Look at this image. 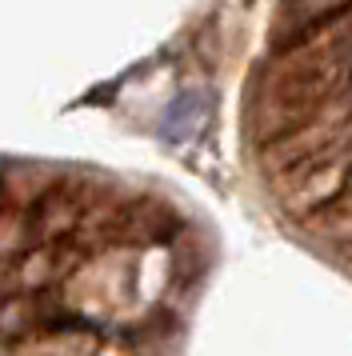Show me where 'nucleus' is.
I'll list each match as a JSON object with an SVG mask.
<instances>
[{
    "mask_svg": "<svg viewBox=\"0 0 352 356\" xmlns=\"http://www.w3.org/2000/svg\"><path fill=\"white\" fill-rule=\"evenodd\" d=\"M349 180H352V124L328 148H320L317 156H308L304 164L288 168L280 177H269V188L288 216L308 220L312 212H320L328 200L344 193Z\"/></svg>",
    "mask_w": 352,
    "mask_h": 356,
    "instance_id": "nucleus-1",
    "label": "nucleus"
},
{
    "mask_svg": "<svg viewBox=\"0 0 352 356\" xmlns=\"http://www.w3.org/2000/svg\"><path fill=\"white\" fill-rule=\"evenodd\" d=\"M20 241H24V225H20V216H0V257L13 252Z\"/></svg>",
    "mask_w": 352,
    "mask_h": 356,
    "instance_id": "nucleus-4",
    "label": "nucleus"
},
{
    "mask_svg": "<svg viewBox=\"0 0 352 356\" xmlns=\"http://www.w3.org/2000/svg\"><path fill=\"white\" fill-rule=\"evenodd\" d=\"M304 228L312 236H320V241L336 244V248H352V180L336 200H328L320 212H312L304 220Z\"/></svg>",
    "mask_w": 352,
    "mask_h": 356,
    "instance_id": "nucleus-2",
    "label": "nucleus"
},
{
    "mask_svg": "<svg viewBox=\"0 0 352 356\" xmlns=\"http://www.w3.org/2000/svg\"><path fill=\"white\" fill-rule=\"evenodd\" d=\"M208 120V97L205 92H180V97L164 108L160 116V132L164 140H189L196 136V129Z\"/></svg>",
    "mask_w": 352,
    "mask_h": 356,
    "instance_id": "nucleus-3",
    "label": "nucleus"
}]
</instances>
